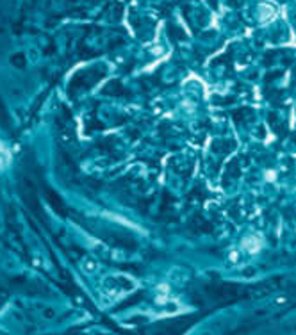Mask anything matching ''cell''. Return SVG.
Returning a JSON list of instances; mask_svg holds the SVG:
<instances>
[{
	"instance_id": "6da1fadb",
	"label": "cell",
	"mask_w": 296,
	"mask_h": 335,
	"mask_svg": "<svg viewBox=\"0 0 296 335\" xmlns=\"http://www.w3.org/2000/svg\"><path fill=\"white\" fill-rule=\"evenodd\" d=\"M9 162V152L5 150V146L2 143H0V170L4 168V166H7Z\"/></svg>"
}]
</instances>
